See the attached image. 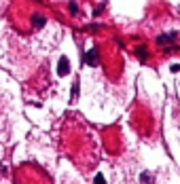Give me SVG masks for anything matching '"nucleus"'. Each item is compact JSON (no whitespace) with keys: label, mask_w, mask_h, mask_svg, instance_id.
Segmentation results:
<instances>
[{"label":"nucleus","mask_w":180,"mask_h":184,"mask_svg":"<svg viewBox=\"0 0 180 184\" xmlns=\"http://www.w3.org/2000/svg\"><path fill=\"white\" fill-rule=\"evenodd\" d=\"M83 59H85V64H87V66H93V68H96V66L100 64V59H98V49H89V51L85 53V57H83Z\"/></svg>","instance_id":"obj_1"},{"label":"nucleus","mask_w":180,"mask_h":184,"mask_svg":"<svg viewBox=\"0 0 180 184\" xmlns=\"http://www.w3.org/2000/svg\"><path fill=\"white\" fill-rule=\"evenodd\" d=\"M68 72H70V61H68V57H61L59 64H57V74L59 76H66Z\"/></svg>","instance_id":"obj_2"},{"label":"nucleus","mask_w":180,"mask_h":184,"mask_svg":"<svg viewBox=\"0 0 180 184\" xmlns=\"http://www.w3.org/2000/svg\"><path fill=\"white\" fill-rule=\"evenodd\" d=\"M44 24H47V17H42V15H34L32 17V26L34 28H42Z\"/></svg>","instance_id":"obj_3"},{"label":"nucleus","mask_w":180,"mask_h":184,"mask_svg":"<svg viewBox=\"0 0 180 184\" xmlns=\"http://www.w3.org/2000/svg\"><path fill=\"white\" fill-rule=\"evenodd\" d=\"M136 55H138L140 59H146V57H148V49L144 47V44H140V47H136Z\"/></svg>","instance_id":"obj_4"},{"label":"nucleus","mask_w":180,"mask_h":184,"mask_svg":"<svg viewBox=\"0 0 180 184\" xmlns=\"http://www.w3.org/2000/svg\"><path fill=\"white\" fill-rule=\"evenodd\" d=\"M140 180H142V184H155V178H153L148 171H142V174H140Z\"/></svg>","instance_id":"obj_5"},{"label":"nucleus","mask_w":180,"mask_h":184,"mask_svg":"<svg viewBox=\"0 0 180 184\" xmlns=\"http://www.w3.org/2000/svg\"><path fill=\"white\" fill-rule=\"evenodd\" d=\"M172 38H176V32H170V34H161L159 38H157V42H159V44H163V42H167V40H172Z\"/></svg>","instance_id":"obj_6"},{"label":"nucleus","mask_w":180,"mask_h":184,"mask_svg":"<svg viewBox=\"0 0 180 184\" xmlns=\"http://www.w3.org/2000/svg\"><path fill=\"white\" fill-rule=\"evenodd\" d=\"M68 9H70V13H72V15H76V13H79V4L74 2V0H70V2H68Z\"/></svg>","instance_id":"obj_7"},{"label":"nucleus","mask_w":180,"mask_h":184,"mask_svg":"<svg viewBox=\"0 0 180 184\" xmlns=\"http://www.w3.org/2000/svg\"><path fill=\"white\" fill-rule=\"evenodd\" d=\"M93 184H106V178H104L102 174H96V178H93Z\"/></svg>","instance_id":"obj_8"},{"label":"nucleus","mask_w":180,"mask_h":184,"mask_svg":"<svg viewBox=\"0 0 180 184\" xmlns=\"http://www.w3.org/2000/svg\"><path fill=\"white\" fill-rule=\"evenodd\" d=\"M72 98H79V83L72 85Z\"/></svg>","instance_id":"obj_9"},{"label":"nucleus","mask_w":180,"mask_h":184,"mask_svg":"<svg viewBox=\"0 0 180 184\" xmlns=\"http://www.w3.org/2000/svg\"><path fill=\"white\" fill-rule=\"evenodd\" d=\"M102 11H104V7H98V9H96V11H93V15H96V17H98V15H100V13H102Z\"/></svg>","instance_id":"obj_10"}]
</instances>
